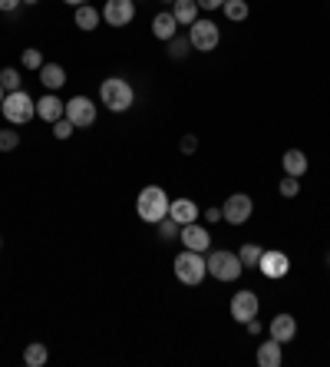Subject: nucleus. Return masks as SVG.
<instances>
[{
  "label": "nucleus",
  "instance_id": "obj_1",
  "mask_svg": "<svg viewBox=\"0 0 330 367\" xmlns=\"http://www.w3.org/2000/svg\"><path fill=\"white\" fill-rule=\"evenodd\" d=\"M169 205H172V199L165 195L162 185H145V189L139 192V199H136V212H139L142 222L159 225L162 219L169 215Z\"/></svg>",
  "mask_w": 330,
  "mask_h": 367
},
{
  "label": "nucleus",
  "instance_id": "obj_2",
  "mask_svg": "<svg viewBox=\"0 0 330 367\" xmlns=\"http://www.w3.org/2000/svg\"><path fill=\"white\" fill-rule=\"evenodd\" d=\"M99 99H103V106L109 113H126L132 106V99H136V89L126 83L123 77H109L103 80V87H99Z\"/></svg>",
  "mask_w": 330,
  "mask_h": 367
},
{
  "label": "nucleus",
  "instance_id": "obj_3",
  "mask_svg": "<svg viewBox=\"0 0 330 367\" xmlns=\"http://www.w3.org/2000/svg\"><path fill=\"white\" fill-rule=\"evenodd\" d=\"M208 265V275L215 281H238L241 278V271H245V265H241V258H238L235 251H228V248H218L211 251L205 258Z\"/></svg>",
  "mask_w": 330,
  "mask_h": 367
},
{
  "label": "nucleus",
  "instance_id": "obj_4",
  "mask_svg": "<svg viewBox=\"0 0 330 367\" xmlns=\"http://www.w3.org/2000/svg\"><path fill=\"white\" fill-rule=\"evenodd\" d=\"M208 275V265L205 258H202V251H179L175 255V278L182 281V285H202V278Z\"/></svg>",
  "mask_w": 330,
  "mask_h": 367
},
{
  "label": "nucleus",
  "instance_id": "obj_5",
  "mask_svg": "<svg viewBox=\"0 0 330 367\" xmlns=\"http://www.w3.org/2000/svg\"><path fill=\"white\" fill-rule=\"evenodd\" d=\"M4 116H7V123H13V126H23V123H30L33 119V113H37V103L23 93V89H17V93H7L4 97Z\"/></svg>",
  "mask_w": 330,
  "mask_h": 367
},
{
  "label": "nucleus",
  "instance_id": "obj_6",
  "mask_svg": "<svg viewBox=\"0 0 330 367\" xmlns=\"http://www.w3.org/2000/svg\"><path fill=\"white\" fill-rule=\"evenodd\" d=\"M189 40L198 53H211V50H218V43H221V30H218V23H211V20H195L189 30Z\"/></svg>",
  "mask_w": 330,
  "mask_h": 367
},
{
  "label": "nucleus",
  "instance_id": "obj_7",
  "mask_svg": "<svg viewBox=\"0 0 330 367\" xmlns=\"http://www.w3.org/2000/svg\"><path fill=\"white\" fill-rule=\"evenodd\" d=\"M251 212H255V202H251V195H245V192L228 195V202L221 205V219H225L228 225H245L248 219H251Z\"/></svg>",
  "mask_w": 330,
  "mask_h": 367
},
{
  "label": "nucleus",
  "instance_id": "obj_8",
  "mask_svg": "<svg viewBox=\"0 0 330 367\" xmlns=\"http://www.w3.org/2000/svg\"><path fill=\"white\" fill-rule=\"evenodd\" d=\"M63 116L70 119V123H73L76 129H86V126H93V123H96V106H93V99H89V97H73L70 103H66Z\"/></svg>",
  "mask_w": 330,
  "mask_h": 367
},
{
  "label": "nucleus",
  "instance_id": "obj_9",
  "mask_svg": "<svg viewBox=\"0 0 330 367\" xmlns=\"http://www.w3.org/2000/svg\"><path fill=\"white\" fill-rule=\"evenodd\" d=\"M136 17V0H106L103 20L109 27H129Z\"/></svg>",
  "mask_w": 330,
  "mask_h": 367
},
{
  "label": "nucleus",
  "instance_id": "obj_10",
  "mask_svg": "<svg viewBox=\"0 0 330 367\" xmlns=\"http://www.w3.org/2000/svg\"><path fill=\"white\" fill-rule=\"evenodd\" d=\"M258 308H261V301H258L255 291H235V298H231V318L238 324H248L251 318H258Z\"/></svg>",
  "mask_w": 330,
  "mask_h": 367
},
{
  "label": "nucleus",
  "instance_id": "obj_11",
  "mask_svg": "<svg viewBox=\"0 0 330 367\" xmlns=\"http://www.w3.org/2000/svg\"><path fill=\"white\" fill-rule=\"evenodd\" d=\"M258 268H261L264 278H284L287 268H291V261H287L284 251H264L261 261H258Z\"/></svg>",
  "mask_w": 330,
  "mask_h": 367
},
{
  "label": "nucleus",
  "instance_id": "obj_12",
  "mask_svg": "<svg viewBox=\"0 0 330 367\" xmlns=\"http://www.w3.org/2000/svg\"><path fill=\"white\" fill-rule=\"evenodd\" d=\"M179 239H182V245H185V248H192V251H208V245H211V235H208L202 225H195V222L182 225Z\"/></svg>",
  "mask_w": 330,
  "mask_h": 367
},
{
  "label": "nucleus",
  "instance_id": "obj_13",
  "mask_svg": "<svg viewBox=\"0 0 330 367\" xmlns=\"http://www.w3.org/2000/svg\"><path fill=\"white\" fill-rule=\"evenodd\" d=\"M271 338L281 341V344L294 341L297 338V321H294L291 314H277V318H271Z\"/></svg>",
  "mask_w": 330,
  "mask_h": 367
},
{
  "label": "nucleus",
  "instance_id": "obj_14",
  "mask_svg": "<svg viewBox=\"0 0 330 367\" xmlns=\"http://www.w3.org/2000/svg\"><path fill=\"white\" fill-rule=\"evenodd\" d=\"M175 27H179L175 13H172V10H162V13H155V20H152V37L155 40H172L175 37Z\"/></svg>",
  "mask_w": 330,
  "mask_h": 367
},
{
  "label": "nucleus",
  "instance_id": "obj_15",
  "mask_svg": "<svg viewBox=\"0 0 330 367\" xmlns=\"http://www.w3.org/2000/svg\"><path fill=\"white\" fill-rule=\"evenodd\" d=\"M169 215L175 219L179 225H189V222H198V205L195 199H175L169 205Z\"/></svg>",
  "mask_w": 330,
  "mask_h": 367
},
{
  "label": "nucleus",
  "instance_id": "obj_16",
  "mask_svg": "<svg viewBox=\"0 0 330 367\" xmlns=\"http://www.w3.org/2000/svg\"><path fill=\"white\" fill-rule=\"evenodd\" d=\"M63 109H66V103H60V97H53V93L37 99V116L47 119V123H57V119L63 116Z\"/></svg>",
  "mask_w": 330,
  "mask_h": 367
},
{
  "label": "nucleus",
  "instance_id": "obj_17",
  "mask_svg": "<svg viewBox=\"0 0 330 367\" xmlns=\"http://www.w3.org/2000/svg\"><path fill=\"white\" fill-rule=\"evenodd\" d=\"M40 83L53 93V89H60L66 83V70L60 67V63H43V67H40Z\"/></svg>",
  "mask_w": 330,
  "mask_h": 367
},
{
  "label": "nucleus",
  "instance_id": "obj_18",
  "mask_svg": "<svg viewBox=\"0 0 330 367\" xmlns=\"http://www.w3.org/2000/svg\"><path fill=\"white\" fill-rule=\"evenodd\" d=\"M258 364L261 367H281V341H264L258 348Z\"/></svg>",
  "mask_w": 330,
  "mask_h": 367
},
{
  "label": "nucleus",
  "instance_id": "obj_19",
  "mask_svg": "<svg viewBox=\"0 0 330 367\" xmlns=\"http://www.w3.org/2000/svg\"><path fill=\"white\" fill-rule=\"evenodd\" d=\"M172 13H175V20H179L182 27H192L198 20V4L195 0H175V4H172Z\"/></svg>",
  "mask_w": 330,
  "mask_h": 367
},
{
  "label": "nucleus",
  "instance_id": "obj_20",
  "mask_svg": "<svg viewBox=\"0 0 330 367\" xmlns=\"http://www.w3.org/2000/svg\"><path fill=\"white\" fill-rule=\"evenodd\" d=\"M284 172L301 179V175L307 172V155H304L301 149H287V153H284Z\"/></svg>",
  "mask_w": 330,
  "mask_h": 367
},
{
  "label": "nucleus",
  "instance_id": "obj_21",
  "mask_svg": "<svg viewBox=\"0 0 330 367\" xmlns=\"http://www.w3.org/2000/svg\"><path fill=\"white\" fill-rule=\"evenodd\" d=\"M99 20H103V13H99L96 7H89V4L76 7V27L79 30H96L99 27Z\"/></svg>",
  "mask_w": 330,
  "mask_h": 367
},
{
  "label": "nucleus",
  "instance_id": "obj_22",
  "mask_svg": "<svg viewBox=\"0 0 330 367\" xmlns=\"http://www.w3.org/2000/svg\"><path fill=\"white\" fill-rule=\"evenodd\" d=\"M47 344H40V341H33V344H27V351H23V364L27 367H43L47 364Z\"/></svg>",
  "mask_w": 330,
  "mask_h": 367
},
{
  "label": "nucleus",
  "instance_id": "obj_23",
  "mask_svg": "<svg viewBox=\"0 0 330 367\" xmlns=\"http://www.w3.org/2000/svg\"><path fill=\"white\" fill-rule=\"evenodd\" d=\"M221 10H225L228 20H248V13H251L245 0H225V4H221Z\"/></svg>",
  "mask_w": 330,
  "mask_h": 367
},
{
  "label": "nucleus",
  "instance_id": "obj_24",
  "mask_svg": "<svg viewBox=\"0 0 330 367\" xmlns=\"http://www.w3.org/2000/svg\"><path fill=\"white\" fill-rule=\"evenodd\" d=\"M261 255H264L261 245H245V248L238 251V258H241V265H245V268H258Z\"/></svg>",
  "mask_w": 330,
  "mask_h": 367
},
{
  "label": "nucleus",
  "instance_id": "obj_25",
  "mask_svg": "<svg viewBox=\"0 0 330 367\" xmlns=\"http://www.w3.org/2000/svg\"><path fill=\"white\" fill-rule=\"evenodd\" d=\"M0 87L7 89V93H17V89H20V73H17V70H10V67L0 70Z\"/></svg>",
  "mask_w": 330,
  "mask_h": 367
},
{
  "label": "nucleus",
  "instance_id": "obj_26",
  "mask_svg": "<svg viewBox=\"0 0 330 367\" xmlns=\"http://www.w3.org/2000/svg\"><path fill=\"white\" fill-rule=\"evenodd\" d=\"M182 232V225L175 222V219H172V215H165V219H162L159 222V235L162 239H165V242H172V239H175V235Z\"/></svg>",
  "mask_w": 330,
  "mask_h": 367
},
{
  "label": "nucleus",
  "instance_id": "obj_27",
  "mask_svg": "<svg viewBox=\"0 0 330 367\" xmlns=\"http://www.w3.org/2000/svg\"><path fill=\"white\" fill-rule=\"evenodd\" d=\"M189 50H192V40H189V37H172V40H169V53H172L175 60H182L185 53H189Z\"/></svg>",
  "mask_w": 330,
  "mask_h": 367
},
{
  "label": "nucleus",
  "instance_id": "obj_28",
  "mask_svg": "<svg viewBox=\"0 0 330 367\" xmlns=\"http://www.w3.org/2000/svg\"><path fill=\"white\" fill-rule=\"evenodd\" d=\"M17 146H20V133L0 129V153H10V149H17Z\"/></svg>",
  "mask_w": 330,
  "mask_h": 367
},
{
  "label": "nucleus",
  "instance_id": "obj_29",
  "mask_svg": "<svg viewBox=\"0 0 330 367\" xmlns=\"http://www.w3.org/2000/svg\"><path fill=\"white\" fill-rule=\"evenodd\" d=\"M20 60H23V67H27V70H40L43 63H47V60H43V53H40V50H33V47L23 50V57H20Z\"/></svg>",
  "mask_w": 330,
  "mask_h": 367
},
{
  "label": "nucleus",
  "instance_id": "obj_30",
  "mask_svg": "<svg viewBox=\"0 0 330 367\" xmlns=\"http://www.w3.org/2000/svg\"><path fill=\"white\" fill-rule=\"evenodd\" d=\"M297 192H301V179H297V175H284L281 195H284V199H294Z\"/></svg>",
  "mask_w": 330,
  "mask_h": 367
},
{
  "label": "nucleus",
  "instance_id": "obj_31",
  "mask_svg": "<svg viewBox=\"0 0 330 367\" xmlns=\"http://www.w3.org/2000/svg\"><path fill=\"white\" fill-rule=\"evenodd\" d=\"M73 129H76V126L70 123L66 116H60L57 123H53V136H57V139H70V136H73Z\"/></svg>",
  "mask_w": 330,
  "mask_h": 367
},
{
  "label": "nucleus",
  "instance_id": "obj_32",
  "mask_svg": "<svg viewBox=\"0 0 330 367\" xmlns=\"http://www.w3.org/2000/svg\"><path fill=\"white\" fill-rule=\"evenodd\" d=\"M198 149V139L195 136H185V139H182V153H195Z\"/></svg>",
  "mask_w": 330,
  "mask_h": 367
},
{
  "label": "nucleus",
  "instance_id": "obj_33",
  "mask_svg": "<svg viewBox=\"0 0 330 367\" xmlns=\"http://www.w3.org/2000/svg\"><path fill=\"white\" fill-rule=\"evenodd\" d=\"M195 4H198V10H218L225 0H195Z\"/></svg>",
  "mask_w": 330,
  "mask_h": 367
},
{
  "label": "nucleus",
  "instance_id": "obj_34",
  "mask_svg": "<svg viewBox=\"0 0 330 367\" xmlns=\"http://www.w3.org/2000/svg\"><path fill=\"white\" fill-rule=\"evenodd\" d=\"M20 4H23V0H0V10H4V13H13Z\"/></svg>",
  "mask_w": 330,
  "mask_h": 367
},
{
  "label": "nucleus",
  "instance_id": "obj_35",
  "mask_svg": "<svg viewBox=\"0 0 330 367\" xmlns=\"http://www.w3.org/2000/svg\"><path fill=\"white\" fill-rule=\"evenodd\" d=\"M248 334H261V321H258V318L248 321Z\"/></svg>",
  "mask_w": 330,
  "mask_h": 367
},
{
  "label": "nucleus",
  "instance_id": "obj_36",
  "mask_svg": "<svg viewBox=\"0 0 330 367\" xmlns=\"http://www.w3.org/2000/svg\"><path fill=\"white\" fill-rule=\"evenodd\" d=\"M205 219H208V222H218V219H221V212H218V209H208Z\"/></svg>",
  "mask_w": 330,
  "mask_h": 367
},
{
  "label": "nucleus",
  "instance_id": "obj_37",
  "mask_svg": "<svg viewBox=\"0 0 330 367\" xmlns=\"http://www.w3.org/2000/svg\"><path fill=\"white\" fill-rule=\"evenodd\" d=\"M63 4H70V7H83L86 0H63Z\"/></svg>",
  "mask_w": 330,
  "mask_h": 367
},
{
  "label": "nucleus",
  "instance_id": "obj_38",
  "mask_svg": "<svg viewBox=\"0 0 330 367\" xmlns=\"http://www.w3.org/2000/svg\"><path fill=\"white\" fill-rule=\"evenodd\" d=\"M4 97H7V89H4V87H0V106H4Z\"/></svg>",
  "mask_w": 330,
  "mask_h": 367
},
{
  "label": "nucleus",
  "instance_id": "obj_39",
  "mask_svg": "<svg viewBox=\"0 0 330 367\" xmlns=\"http://www.w3.org/2000/svg\"><path fill=\"white\" fill-rule=\"evenodd\" d=\"M23 4H37V0H23Z\"/></svg>",
  "mask_w": 330,
  "mask_h": 367
},
{
  "label": "nucleus",
  "instance_id": "obj_40",
  "mask_svg": "<svg viewBox=\"0 0 330 367\" xmlns=\"http://www.w3.org/2000/svg\"><path fill=\"white\" fill-rule=\"evenodd\" d=\"M165 4H175V0H165Z\"/></svg>",
  "mask_w": 330,
  "mask_h": 367
}]
</instances>
